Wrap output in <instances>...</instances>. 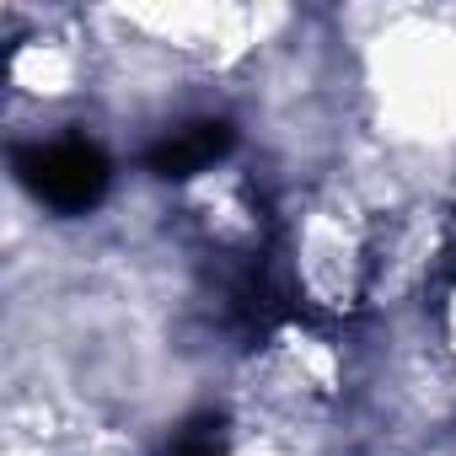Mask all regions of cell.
Here are the masks:
<instances>
[{"mask_svg": "<svg viewBox=\"0 0 456 456\" xmlns=\"http://www.w3.org/2000/svg\"><path fill=\"white\" fill-rule=\"evenodd\" d=\"M17 177L33 199L49 209H92L108 193V156L86 140H54V145H28L17 151Z\"/></svg>", "mask_w": 456, "mask_h": 456, "instance_id": "obj_1", "label": "cell"}, {"mask_svg": "<svg viewBox=\"0 0 456 456\" xmlns=\"http://www.w3.org/2000/svg\"><path fill=\"white\" fill-rule=\"evenodd\" d=\"M232 124H220V118H199V124H183L172 129L156 151H151V172L156 177H193L204 167H215L225 151H232Z\"/></svg>", "mask_w": 456, "mask_h": 456, "instance_id": "obj_2", "label": "cell"}, {"mask_svg": "<svg viewBox=\"0 0 456 456\" xmlns=\"http://www.w3.org/2000/svg\"><path fill=\"white\" fill-rule=\"evenodd\" d=\"M167 456H225V440H220V424L215 419H193L172 435Z\"/></svg>", "mask_w": 456, "mask_h": 456, "instance_id": "obj_3", "label": "cell"}]
</instances>
